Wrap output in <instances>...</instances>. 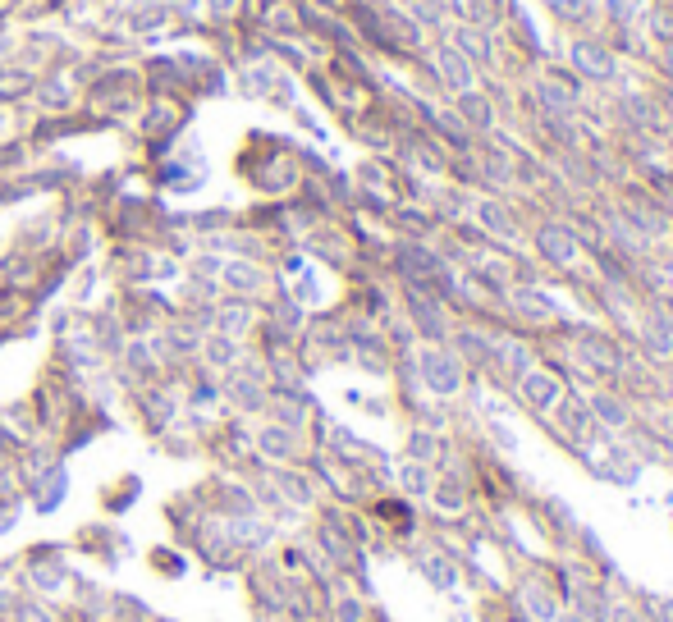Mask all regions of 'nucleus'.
<instances>
[{
	"instance_id": "f257e3e1",
	"label": "nucleus",
	"mask_w": 673,
	"mask_h": 622,
	"mask_svg": "<svg viewBox=\"0 0 673 622\" xmlns=\"http://www.w3.org/2000/svg\"><path fill=\"white\" fill-rule=\"evenodd\" d=\"M417 380H422L426 394L454 398L467 385V366L449 353V344H422L417 348Z\"/></svg>"
},
{
	"instance_id": "f03ea898",
	"label": "nucleus",
	"mask_w": 673,
	"mask_h": 622,
	"mask_svg": "<svg viewBox=\"0 0 673 622\" xmlns=\"http://www.w3.org/2000/svg\"><path fill=\"white\" fill-rule=\"evenodd\" d=\"M532 247H536V257L554 270H573L577 261H582V238H577L573 225H564V220H541L532 234Z\"/></svg>"
},
{
	"instance_id": "7ed1b4c3",
	"label": "nucleus",
	"mask_w": 673,
	"mask_h": 622,
	"mask_svg": "<svg viewBox=\"0 0 673 622\" xmlns=\"http://www.w3.org/2000/svg\"><path fill=\"white\" fill-rule=\"evenodd\" d=\"M408 316H413V334H422L426 344H445L449 339V311H445V298L431 289H408Z\"/></svg>"
},
{
	"instance_id": "20e7f679",
	"label": "nucleus",
	"mask_w": 673,
	"mask_h": 622,
	"mask_svg": "<svg viewBox=\"0 0 673 622\" xmlns=\"http://www.w3.org/2000/svg\"><path fill=\"white\" fill-rule=\"evenodd\" d=\"M504 302H509V311L518 316V321L536 325V330H550V325L564 321L559 302H554L545 289H536V284H513V289L504 293Z\"/></svg>"
},
{
	"instance_id": "39448f33",
	"label": "nucleus",
	"mask_w": 673,
	"mask_h": 622,
	"mask_svg": "<svg viewBox=\"0 0 673 622\" xmlns=\"http://www.w3.org/2000/svg\"><path fill=\"white\" fill-rule=\"evenodd\" d=\"M564 389H568V385L554 376V371H545V366H532V371H527V376L513 385V394H518V403L532 412V417H550L554 403L564 398Z\"/></svg>"
},
{
	"instance_id": "423d86ee",
	"label": "nucleus",
	"mask_w": 673,
	"mask_h": 622,
	"mask_svg": "<svg viewBox=\"0 0 673 622\" xmlns=\"http://www.w3.org/2000/svg\"><path fill=\"white\" fill-rule=\"evenodd\" d=\"M449 353L467 366V371H490V357H495V334L490 330H477V325H458L449 330Z\"/></svg>"
},
{
	"instance_id": "0eeeda50",
	"label": "nucleus",
	"mask_w": 673,
	"mask_h": 622,
	"mask_svg": "<svg viewBox=\"0 0 673 622\" xmlns=\"http://www.w3.org/2000/svg\"><path fill=\"white\" fill-rule=\"evenodd\" d=\"M587 408L605 435H623V430L637 421V408H632L628 394H619V389H596V394L587 398Z\"/></svg>"
},
{
	"instance_id": "6e6552de",
	"label": "nucleus",
	"mask_w": 673,
	"mask_h": 622,
	"mask_svg": "<svg viewBox=\"0 0 673 622\" xmlns=\"http://www.w3.org/2000/svg\"><path fill=\"white\" fill-rule=\"evenodd\" d=\"M413 558H417V572H422L435 590H454L458 577H463V563H458V554H449L445 545H426V549H417Z\"/></svg>"
},
{
	"instance_id": "1a4fd4ad",
	"label": "nucleus",
	"mask_w": 673,
	"mask_h": 622,
	"mask_svg": "<svg viewBox=\"0 0 673 622\" xmlns=\"http://www.w3.org/2000/svg\"><path fill=\"white\" fill-rule=\"evenodd\" d=\"M568 60H573L577 78H596V83H609V78H614V55H609V46L591 42V37H577V42L568 46Z\"/></svg>"
},
{
	"instance_id": "9d476101",
	"label": "nucleus",
	"mask_w": 673,
	"mask_h": 622,
	"mask_svg": "<svg viewBox=\"0 0 673 622\" xmlns=\"http://www.w3.org/2000/svg\"><path fill=\"white\" fill-rule=\"evenodd\" d=\"M477 225L486 238H504V243H518V215H513L509 202H500V197H481L477 202Z\"/></svg>"
},
{
	"instance_id": "9b49d317",
	"label": "nucleus",
	"mask_w": 673,
	"mask_h": 622,
	"mask_svg": "<svg viewBox=\"0 0 673 622\" xmlns=\"http://www.w3.org/2000/svg\"><path fill=\"white\" fill-rule=\"evenodd\" d=\"M431 504L440 508L445 517H463V513H467V504H472V490H467L463 472L435 476V485H431Z\"/></svg>"
},
{
	"instance_id": "f8f14e48",
	"label": "nucleus",
	"mask_w": 673,
	"mask_h": 622,
	"mask_svg": "<svg viewBox=\"0 0 673 622\" xmlns=\"http://www.w3.org/2000/svg\"><path fill=\"white\" fill-rule=\"evenodd\" d=\"M637 348L651 357V362H673V334L655 321L651 311H641L637 316Z\"/></svg>"
},
{
	"instance_id": "ddd939ff",
	"label": "nucleus",
	"mask_w": 673,
	"mask_h": 622,
	"mask_svg": "<svg viewBox=\"0 0 673 622\" xmlns=\"http://www.w3.org/2000/svg\"><path fill=\"white\" fill-rule=\"evenodd\" d=\"M435 74H440V83H445V87H454V92H472L477 69H472V60L458 55L454 46H440V55H435Z\"/></svg>"
},
{
	"instance_id": "4468645a",
	"label": "nucleus",
	"mask_w": 673,
	"mask_h": 622,
	"mask_svg": "<svg viewBox=\"0 0 673 622\" xmlns=\"http://www.w3.org/2000/svg\"><path fill=\"white\" fill-rule=\"evenodd\" d=\"M220 284H225L234 298L248 302L252 293H261V284H266V275H261L257 261H229V266H220Z\"/></svg>"
},
{
	"instance_id": "2eb2a0df",
	"label": "nucleus",
	"mask_w": 673,
	"mask_h": 622,
	"mask_svg": "<svg viewBox=\"0 0 673 622\" xmlns=\"http://www.w3.org/2000/svg\"><path fill=\"white\" fill-rule=\"evenodd\" d=\"M257 449H261V458H271V462H294L298 458V430H289V426H261L257 430Z\"/></svg>"
},
{
	"instance_id": "dca6fc26",
	"label": "nucleus",
	"mask_w": 673,
	"mask_h": 622,
	"mask_svg": "<svg viewBox=\"0 0 673 622\" xmlns=\"http://www.w3.org/2000/svg\"><path fill=\"white\" fill-rule=\"evenodd\" d=\"M271 481H275V490H280L284 504H294V508H312V504H316V485H312V476L289 472V467H275Z\"/></svg>"
},
{
	"instance_id": "f3484780",
	"label": "nucleus",
	"mask_w": 673,
	"mask_h": 622,
	"mask_svg": "<svg viewBox=\"0 0 673 622\" xmlns=\"http://www.w3.org/2000/svg\"><path fill=\"white\" fill-rule=\"evenodd\" d=\"M371 513L380 517V522L390 526L399 540H408L413 536V526H417V513H413V504L408 499H390V494H380L376 504H371Z\"/></svg>"
},
{
	"instance_id": "a211bd4d",
	"label": "nucleus",
	"mask_w": 673,
	"mask_h": 622,
	"mask_svg": "<svg viewBox=\"0 0 673 622\" xmlns=\"http://www.w3.org/2000/svg\"><path fill=\"white\" fill-rule=\"evenodd\" d=\"M449 42H454V51L467 55L472 65H490V42H486V33H481L477 23H458L454 33H449Z\"/></svg>"
},
{
	"instance_id": "6ab92c4d",
	"label": "nucleus",
	"mask_w": 673,
	"mask_h": 622,
	"mask_svg": "<svg viewBox=\"0 0 673 622\" xmlns=\"http://www.w3.org/2000/svg\"><path fill=\"white\" fill-rule=\"evenodd\" d=\"M408 458H413V462H426V467H435V462L445 458V440H440V430H426V426H413V430H408Z\"/></svg>"
},
{
	"instance_id": "aec40b11",
	"label": "nucleus",
	"mask_w": 673,
	"mask_h": 622,
	"mask_svg": "<svg viewBox=\"0 0 673 622\" xmlns=\"http://www.w3.org/2000/svg\"><path fill=\"white\" fill-rule=\"evenodd\" d=\"M431 485H435V467L403 458V467H399V490L408 494V499H431Z\"/></svg>"
},
{
	"instance_id": "412c9836",
	"label": "nucleus",
	"mask_w": 673,
	"mask_h": 622,
	"mask_svg": "<svg viewBox=\"0 0 673 622\" xmlns=\"http://www.w3.org/2000/svg\"><path fill=\"white\" fill-rule=\"evenodd\" d=\"M458 119H463L467 129L486 133L490 124H495V110H490V97H481V92H458Z\"/></svg>"
},
{
	"instance_id": "4be33fe9",
	"label": "nucleus",
	"mask_w": 673,
	"mask_h": 622,
	"mask_svg": "<svg viewBox=\"0 0 673 622\" xmlns=\"http://www.w3.org/2000/svg\"><path fill=\"white\" fill-rule=\"evenodd\" d=\"M326 613H330V622H367V600L362 595H353V590H335L330 595V604H326Z\"/></svg>"
},
{
	"instance_id": "5701e85b",
	"label": "nucleus",
	"mask_w": 673,
	"mask_h": 622,
	"mask_svg": "<svg viewBox=\"0 0 673 622\" xmlns=\"http://www.w3.org/2000/svg\"><path fill=\"white\" fill-rule=\"evenodd\" d=\"M216 321H220V334H229V339H239V334L252 325V307H248L243 298H229V302H220Z\"/></svg>"
},
{
	"instance_id": "b1692460",
	"label": "nucleus",
	"mask_w": 673,
	"mask_h": 622,
	"mask_svg": "<svg viewBox=\"0 0 673 622\" xmlns=\"http://www.w3.org/2000/svg\"><path fill=\"white\" fill-rule=\"evenodd\" d=\"M234 353H239V344H234L229 334H216V339H207V357H211V366H234Z\"/></svg>"
},
{
	"instance_id": "393cba45",
	"label": "nucleus",
	"mask_w": 673,
	"mask_h": 622,
	"mask_svg": "<svg viewBox=\"0 0 673 622\" xmlns=\"http://www.w3.org/2000/svg\"><path fill=\"white\" fill-rule=\"evenodd\" d=\"M605 622H651V618H646V609H641V604H632V600H609Z\"/></svg>"
},
{
	"instance_id": "a878e982",
	"label": "nucleus",
	"mask_w": 673,
	"mask_h": 622,
	"mask_svg": "<svg viewBox=\"0 0 673 622\" xmlns=\"http://www.w3.org/2000/svg\"><path fill=\"white\" fill-rule=\"evenodd\" d=\"M486 430H490V440H495V449H500V453H518V435H513V430L504 426L500 417H490Z\"/></svg>"
},
{
	"instance_id": "bb28decb",
	"label": "nucleus",
	"mask_w": 673,
	"mask_h": 622,
	"mask_svg": "<svg viewBox=\"0 0 673 622\" xmlns=\"http://www.w3.org/2000/svg\"><path fill=\"white\" fill-rule=\"evenodd\" d=\"M10 622H55V618H51V609H46V604L23 600V604H14V618Z\"/></svg>"
},
{
	"instance_id": "cd10ccee",
	"label": "nucleus",
	"mask_w": 673,
	"mask_h": 622,
	"mask_svg": "<svg viewBox=\"0 0 673 622\" xmlns=\"http://www.w3.org/2000/svg\"><path fill=\"white\" fill-rule=\"evenodd\" d=\"M152 563L165 572V577H179V572H184V558L170 554V549H152Z\"/></svg>"
},
{
	"instance_id": "c85d7f7f",
	"label": "nucleus",
	"mask_w": 673,
	"mask_h": 622,
	"mask_svg": "<svg viewBox=\"0 0 673 622\" xmlns=\"http://www.w3.org/2000/svg\"><path fill=\"white\" fill-rule=\"evenodd\" d=\"M605 14L614 23H632L637 19V5H632V0H605Z\"/></svg>"
},
{
	"instance_id": "c756f323",
	"label": "nucleus",
	"mask_w": 673,
	"mask_h": 622,
	"mask_svg": "<svg viewBox=\"0 0 673 622\" xmlns=\"http://www.w3.org/2000/svg\"><path fill=\"white\" fill-rule=\"evenodd\" d=\"M664 394H669V403H673V371H669V380H664Z\"/></svg>"
},
{
	"instance_id": "7c9ffc66",
	"label": "nucleus",
	"mask_w": 673,
	"mask_h": 622,
	"mask_svg": "<svg viewBox=\"0 0 673 622\" xmlns=\"http://www.w3.org/2000/svg\"><path fill=\"white\" fill-rule=\"evenodd\" d=\"M0 622H5V618H0Z\"/></svg>"
},
{
	"instance_id": "2f4dec72",
	"label": "nucleus",
	"mask_w": 673,
	"mask_h": 622,
	"mask_svg": "<svg viewBox=\"0 0 673 622\" xmlns=\"http://www.w3.org/2000/svg\"><path fill=\"white\" fill-rule=\"evenodd\" d=\"M413 5H417V0H413Z\"/></svg>"
}]
</instances>
